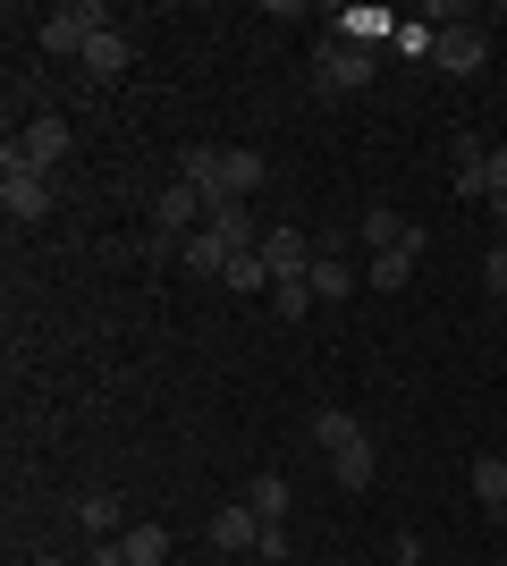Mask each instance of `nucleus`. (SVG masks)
Returning <instances> with one entry per match:
<instances>
[{"mask_svg": "<svg viewBox=\"0 0 507 566\" xmlns=\"http://www.w3.org/2000/svg\"><path fill=\"white\" fill-rule=\"evenodd\" d=\"M432 69L483 76V69H490V25H448V34H440V51H432Z\"/></svg>", "mask_w": 507, "mask_h": 566, "instance_id": "obj_8", "label": "nucleus"}, {"mask_svg": "<svg viewBox=\"0 0 507 566\" xmlns=\"http://www.w3.org/2000/svg\"><path fill=\"white\" fill-rule=\"evenodd\" d=\"M271 305H279V322H305V313H314V287H305V280H279V287H271Z\"/></svg>", "mask_w": 507, "mask_h": 566, "instance_id": "obj_25", "label": "nucleus"}, {"mask_svg": "<svg viewBox=\"0 0 507 566\" xmlns=\"http://www.w3.org/2000/svg\"><path fill=\"white\" fill-rule=\"evenodd\" d=\"M490 203H507V144H490Z\"/></svg>", "mask_w": 507, "mask_h": 566, "instance_id": "obj_27", "label": "nucleus"}, {"mask_svg": "<svg viewBox=\"0 0 507 566\" xmlns=\"http://www.w3.org/2000/svg\"><path fill=\"white\" fill-rule=\"evenodd\" d=\"M448 161H457V178H448V187H457L465 203H483V195H490V144H483V136H457V144H448Z\"/></svg>", "mask_w": 507, "mask_h": 566, "instance_id": "obj_11", "label": "nucleus"}, {"mask_svg": "<svg viewBox=\"0 0 507 566\" xmlns=\"http://www.w3.org/2000/svg\"><path fill=\"white\" fill-rule=\"evenodd\" d=\"M465 482H474V499H483V516L499 524V516H507V457H490V449H483Z\"/></svg>", "mask_w": 507, "mask_h": 566, "instance_id": "obj_15", "label": "nucleus"}, {"mask_svg": "<svg viewBox=\"0 0 507 566\" xmlns=\"http://www.w3.org/2000/svg\"><path fill=\"white\" fill-rule=\"evenodd\" d=\"M372 85V51L363 43H330L321 34V51H314V94L321 102H347V94H363Z\"/></svg>", "mask_w": 507, "mask_h": 566, "instance_id": "obj_4", "label": "nucleus"}, {"mask_svg": "<svg viewBox=\"0 0 507 566\" xmlns=\"http://www.w3.org/2000/svg\"><path fill=\"white\" fill-rule=\"evenodd\" d=\"M203 229H212V237H229L237 254H254V245H263V229H254V212H245V203H220V212L203 220Z\"/></svg>", "mask_w": 507, "mask_h": 566, "instance_id": "obj_21", "label": "nucleus"}, {"mask_svg": "<svg viewBox=\"0 0 507 566\" xmlns=\"http://www.w3.org/2000/svg\"><path fill=\"white\" fill-rule=\"evenodd\" d=\"M194 271V280H220V271H229V262H237V245H229V237H212V229H194L187 237V254H178Z\"/></svg>", "mask_w": 507, "mask_h": 566, "instance_id": "obj_16", "label": "nucleus"}, {"mask_svg": "<svg viewBox=\"0 0 507 566\" xmlns=\"http://www.w3.org/2000/svg\"><path fill=\"white\" fill-rule=\"evenodd\" d=\"M245 507L263 524H288V473H254V482H245Z\"/></svg>", "mask_w": 507, "mask_h": 566, "instance_id": "obj_19", "label": "nucleus"}, {"mask_svg": "<svg viewBox=\"0 0 507 566\" xmlns=\"http://www.w3.org/2000/svg\"><path fill=\"white\" fill-rule=\"evenodd\" d=\"M305 287H314V305H321V296H356V262L338 254V245H321L314 271H305Z\"/></svg>", "mask_w": 507, "mask_h": 566, "instance_id": "obj_13", "label": "nucleus"}, {"mask_svg": "<svg viewBox=\"0 0 507 566\" xmlns=\"http://www.w3.org/2000/svg\"><path fill=\"white\" fill-rule=\"evenodd\" d=\"M398 25L406 18H389V9H372V0H347V9H330V43H398Z\"/></svg>", "mask_w": 507, "mask_h": 566, "instance_id": "obj_6", "label": "nucleus"}, {"mask_svg": "<svg viewBox=\"0 0 507 566\" xmlns=\"http://www.w3.org/2000/svg\"><path fill=\"white\" fill-rule=\"evenodd\" d=\"M9 144L25 153V169H43V178H51V169L76 153V127H68L60 111H34V118H25V136H9Z\"/></svg>", "mask_w": 507, "mask_h": 566, "instance_id": "obj_5", "label": "nucleus"}, {"mask_svg": "<svg viewBox=\"0 0 507 566\" xmlns=\"http://www.w3.org/2000/svg\"><path fill=\"white\" fill-rule=\"evenodd\" d=\"M254 254H263L271 287H279V280H305V271H314V254H321V245H314V237H305V229H263V245H254Z\"/></svg>", "mask_w": 507, "mask_h": 566, "instance_id": "obj_7", "label": "nucleus"}, {"mask_svg": "<svg viewBox=\"0 0 507 566\" xmlns=\"http://www.w3.org/2000/svg\"><path fill=\"white\" fill-rule=\"evenodd\" d=\"M372 465H381V457H372V431H363V440H347V449L330 457V473H338V491H363V482H372Z\"/></svg>", "mask_w": 507, "mask_h": 566, "instance_id": "obj_20", "label": "nucleus"}, {"mask_svg": "<svg viewBox=\"0 0 507 566\" xmlns=\"http://www.w3.org/2000/svg\"><path fill=\"white\" fill-rule=\"evenodd\" d=\"M483 287H490V296H507V237L483 254Z\"/></svg>", "mask_w": 507, "mask_h": 566, "instance_id": "obj_26", "label": "nucleus"}, {"mask_svg": "<svg viewBox=\"0 0 507 566\" xmlns=\"http://www.w3.org/2000/svg\"><path fill=\"white\" fill-rule=\"evenodd\" d=\"M94 34H110V9H102V0H60V9H43V25H34V43H43L51 60H85Z\"/></svg>", "mask_w": 507, "mask_h": 566, "instance_id": "obj_2", "label": "nucleus"}, {"mask_svg": "<svg viewBox=\"0 0 507 566\" xmlns=\"http://www.w3.org/2000/svg\"><path fill=\"white\" fill-rule=\"evenodd\" d=\"M127 60H136V43H127L119 25H110V34H94V43H85V76H102V85H110V76H127Z\"/></svg>", "mask_w": 507, "mask_h": 566, "instance_id": "obj_17", "label": "nucleus"}, {"mask_svg": "<svg viewBox=\"0 0 507 566\" xmlns=\"http://www.w3.org/2000/svg\"><path fill=\"white\" fill-rule=\"evenodd\" d=\"M76 524H85V533H102V542H119V533H127L119 491H85V499H76Z\"/></svg>", "mask_w": 507, "mask_h": 566, "instance_id": "obj_18", "label": "nucleus"}, {"mask_svg": "<svg viewBox=\"0 0 507 566\" xmlns=\"http://www.w3.org/2000/svg\"><path fill=\"white\" fill-rule=\"evenodd\" d=\"M119 549H127V566H169V533L161 524H127Z\"/></svg>", "mask_w": 507, "mask_h": 566, "instance_id": "obj_22", "label": "nucleus"}, {"mask_svg": "<svg viewBox=\"0 0 507 566\" xmlns=\"http://www.w3.org/2000/svg\"><path fill=\"white\" fill-rule=\"evenodd\" d=\"M85 566H127V549L119 542H94V549H85Z\"/></svg>", "mask_w": 507, "mask_h": 566, "instance_id": "obj_28", "label": "nucleus"}, {"mask_svg": "<svg viewBox=\"0 0 507 566\" xmlns=\"http://www.w3.org/2000/svg\"><path fill=\"white\" fill-rule=\"evenodd\" d=\"M305 440H314L321 457H338L347 440H363V423L347 415V406H314V423H305Z\"/></svg>", "mask_w": 507, "mask_h": 566, "instance_id": "obj_14", "label": "nucleus"}, {"mask_svg": "<svg viewBox=\"0 0 507 566\" xmlns=\"http://www.w3.org/2000/svg\"><path fill=\"white\" fill-rule=\"evenodd\" d=\"M203 220H212V203H203V195H194L187 178H169V187H161V203H152V229H161V237H194Z\"/></svg>", "mask_w": 507, "mask_h": 566, "instance_id": "obj_9", "label": "nucleus"}, {"mask_svg": "<svg viewBox=\"0 0 507 566\" xmlns=\"http://www.w3.org/2000/svg\"><path fill=\"white\" fill-rule=\"evenodd\" d=\"M212 549H220V558H245V549H263V516H254L245 499H229V507L212 516Z\"/></svg>", "mask_w": 507, "mask_h": 566, "instance_id": "obj_10", "label": "nucleus"}, {"mask_svg": "<svg viewBox=\"0 0 507 566\" xmlns=\"http://www.w3.org/2000/svg\"><path fill=\"white\" fill-rule=\"evenodd\" d=\"M414 262H423V245H398V254H372V287H381V296H398V287L414 280Z\"/></svg>", "mask_w": 507, "mask_h": 566, "instance_id": "obj_23", "label": "nucleus"}, {"mask_svg": "<svg viewBox=\"0 0 507 566\" xmlns=\"http://www.w3.org/2000/svg\"><path fill=\"white\" fill-rule=\"evenodd\" d=\"M178 178L220 212V203H245V195L263 187L271 161L254 153V144H187V153H178Z\"/></svg>", "mask_w": 507, "mask_h": 566, "instance_id": "obj_1", "label": "nucleus"}, {"mask_svg": "<svg viewBox=\"0 0 507 566\" xmlns=\"http://www.w3.org/2000/svg\"><path fill=\"white\" fill-rule=\"evenodd\" d=\"M356 237L372 245V254H398V245H423V229H414L406 212H389V203H372V212L356 220Z\"/></svg>", "mask_w": 507, "mask_h": 566, "instance_id": "obj_12", "label": "nucleus"}, {"mask_svg": "<svg viewBox=\"0 0 507 566\" xmlns=\"http://www.w3.org/2000/svg\"><path fill=\"white\" fill-rule=\"evenodd\" d=\"M0 212L18 220V229L51 220V178H43V169H25L18 144H0Z\"/></svg>", "mask_w": 507, "mask_h": 566, "instance_id": "obj_3", "label": "nucleus"}, {"mask_svg": "<svg viewBox=\"0 0 507 566\" xmlns=\"http://www.w3.org/2000/svg\"><path fill=\"white\" fill-rule=\"evenodd\" d=\"M220 287H237V296H271V271H263V254H237L229 271H220Z\"/></svg>", "mask_w": 507, "mask_h": 566, "instance_id": "obj_24", "label": "nucleus"}]
</instances>
